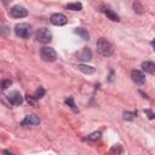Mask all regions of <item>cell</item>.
I'll return each instance as SVG.
<instances>
[{
  "instance_id": "6da1fadb",
  "label": "cell",
  "mask_w": 155,
  "mask_h": 155,
  "mask_svg": "<svg viewBox=\"0 0 155 155\" xmlns=\"http://www.w3.org/2000/svg\"><path fill=\"white\" fill-rule=\"evenodd\" d=\"M97 51H98L102 56L109 57V56L113 54L114 48H113L111 44H110L108 40H105L104 38H101V39L97 41Z\"/></svg>"
},
{
  "instance_id": "7a4b0ae2",
  "label": "cell",
  "mask_w": 155,
  "mask_h": 155,
  "mask_svg": "<svg viewBox=\"0 0 155 155\" xmlns=\"http://www.w3.org/2000/svg\"><path fill=\"white\" fill-rule=\"evenodd\" d=\"M15 33L17 36L22 38V39H28L31 35V27L27 23H19L16 24L15 27Z\"/></svg>"
},
{
  "instance_id": "3957f363",
  "label": "cell",
  "mask_w": 155,
  "mask_h": 155,
  "mask_svg": "<svg viewBox=\"0 0 155 155\" xmlns=\"http://www.w3.org/2000/svg\"><path fill=\"white\" fill-rule=\"evenodd\" d=\"M36 40L41 44H48L52 41V33L47 28H41L36 31Z\"/></svg>"
},
{
  "instance_id": "277c9868",
  "label": "cell",
  "mask_w": 155,
  "mask_h": 155,
  "mask_svg": "<svg viewBox=\"0 0 155 155\" xmlns=\"http://www.w3.org/2000/svg\"><path fill=\"white\" fill-rule=\"evenodd\" d=\"M40 56H41V58H42L44 61H46V62H53V61H56V58H57L56 51H54L53 48H51V47H42V48L40 50Z\"/></svg>"
},
{
  "instance_id": "5b68a950",
  "label": "cell",
  "mask_w": 155,
  "mask_h": 155,
  "mask_svg": "<svg viewBox=\"0 0 155 155\" xmlns=\"http://www.w3.org/2000/svg\"><path fill=\"white\" fill-rule=\"evenodd\" d=\"M10 15H11L13 18H23V17H27V16H28V11L25 10V7L19 6V5H16V6L11 7Z\"/></svg>"
},
{
  "instance_id": "8992f818",
  "label": "cell",
  "mask_w": 155,
  "mask_h": 155,
  "mask_svg": "<svg viewBox=\"0 0 155 155\" xmlns=\"http://www.w3.org/2000/svg\"><path fill=\"white\" fill-rule=\"evenodd\" d=\"M7 99H8V102H10L12 105H19V104H22V102H23V97H22V94H21L18 91H12V92H10L8 96H7Z\"/></svg>"
},
{
  "instance_id": "52a82bcc",
  "label": "cell",
  "mask_w": 155,
  "mask_h": 155,
  "mask_svg": "<svg viewBox=\"0 0 155 155\" xmlns=\"http://www.w3.org/2000/svg\"><path fill=\"white\" fill-rule=\"evenodd\" d=\"M50 21H51V23H52L53 25H64V24L68 22L67 17H65L63 13H53V15L51 16Z\"/></svg>"
},
{
  "instance_id": "ba28073f",
  "label": "cell",
  "mask_w": 155,
  "mask_h": 155,
  "mask_svg": "<svg viewBox=\"0 0 155 155\" xmlns=\"http://www.w3.org/2000/svg\"><path fill=\"white\" fill-rule=\"evenodd\" d=\"M131 78H132V80H133L136 84H138V85L145 84V75H144L140 70H132V71H131Z\"/></svg>"
},
{
  "instance_id": "9c48e42d",
  "label": "cell",
  "mask_w": 155,
  "mask_h": 155,
  "mask_svg": "<svg viewBox=\"0 0 155 155\" xmlns=\"http://www.w3.org/2000/svg\"><path fill=\"white\" fill-rule=\"evenodd\" d=\"M39 124H40V119L35 115H28L21 122L22 126H35V125H39Z\"/></svg>"
},
{
  "instance_id": "30bf717a",
  "label": "cell",
  "mask_w": 155,
  "mask_h": 155,
  "mask_svg": "<svg viewBox=\"0 0 155 155\" xmlns=\"http://www.w3.org/2000/svg\"><path fill=\"white\" fill-rule=\"evenodd\" d=\"M76 57L81 61H90L92 58V52L87 47H82L79 52H76Z\"/></svg>"
},
{
  "instance_id": "8fae6325",
  "label": "cell",
  "mask_w": 155,
  "mask_h": 155,
  "mask_svg": "<svg viewBox=\"0 0 155 155\" xmlns=\"http://www.w3.org/2000/svg\"><path fill=\"white\" fill-rule=\"evenodd\" d=\"M142 68H143L144 71L153 74L154 70H155V64H154L153 62H143V63H142Z\"/></svg>"
},
{
  "instance_id": "7c38bea8",
  "label": "cell",
  "mask_w": 155,
  "mask_h": 155,
  "mask_svg": "<svg viewBox=\"0 0 155 155\" xmlns=\"http://www.w3.org/2000/svg\"><path fill=\"white\" fill-rule=\"evenodd\" d=\"M78 68H79L80 71H82V73H85V74H93V73L96 71V69H94L93 67L86 65V64H79Z\"/></svg>"
},
{
  "instance_id": "4fadbf2b",
  "label": "cell",
  "mask_w": 155,
  "mask_h": 155,
  "mask_svg": "<svg viewBox=\"0 0 155 155\" xmlns=\"http://www.w3.org/2000/svg\"><path fill=\"white\" fill-rule=\"evenodd\" d=\"M75 33H76L78 35H80L84 40H90V34L87 33V30H85V29H82V28H76Z\"/></svg>"
},
{
  "instance_id": "5bb4252c",
  "label": "cell",
  "mask_w": 155,
  "mask_h": 155,
  "mask_svg": "<svg viewBox=\"0 0 155 155\" xmlns=\"http://www.w3.org/2000/svg\"><path fill=\"white\" fill-rule=\"evenodd\" d=\"M104 13L107 15V17H108L109 19H111V21H114V22H117V21H119V17H117V15H116L115 12H113L111 10H109V8H105Z\"/></svg>"
},
{
  "instance_id": "9a60e30c",
  "label": "cell",
  "mask_w": 155,
  "mask_h": 155,
  "mask_svg": "<svg viewBox=\"0 0 155 155\" xmlns=\"http://www.w3.org/2000/svg\"><path fill=\"white\" fill-rule=\"evenodd\" d=\"M65 104H68V107H70L73 111H75V113L79 111V109L76 108V105H75V103H74V98H73V97H68V98L65 99Z\"/></svg>"
},
{
  "instance_id": "2e32d148",
  "label": "cell",
  "mask_w": 155,
  "mask_h": 155,
  "mask_svg": "<svg viewBox=\"0 0 155 155\" xmlns=\"http://www.w3.org/2000/svg\"><path fill=\"white\" fill-rule=\"evenodd\" d=\"M67 8L73 10V11H80L82 8V5H81V2H73V4H68Z\"/></svg>"
},
{
  "instance_id": "e0dca14e",
  "label": "cell",
  "mask_w": 155,
  "mask_h": 155,
  "mask_svg": "<svg viewBox=\"0 0 155 155\" xmlns=\"http://www.w3.org/2000/svg\"><path fill=\"white\" fill-rule=\"evenodd\" d=\"M101 132H93V133H91V134H88L87 137H86V139L87 140H98L99 138H101Z\"/></svg>"
},
{
  "instance_id": "ac0fdd59",
  "label": "cell",
  "mask_w": 155,
  "mask_h": 155,
  "mask_svg": "<svg viewBox=\"0 0 155 155\" xmlns=\"http://www.w3.org/2000/svg\"><path fill=\"white\" fill-rule=\"evenodd\" d=\"M134 116H136V113H131V111H125V113H124V119H125V120L131 121V120H133Z\"/></svg>"
},
{
  "instance_id": "d6986e66",
  "label": "cell",
  "mask_w": 155,
  "mask_h": 155,
  "mask_svg": "<svg viewBox=\"0 0 155 155\" xmlns=\"http://www.w3.org/2000/svg\"><path fill=\"white\" fill-rule=\"evenodd\" d=\"M44 94H45V90H44L42 87H39V90L36 91V93H35L34 98H35V99H39V98L44 97Z\"/></svg>"
},
{
  "instance_id": "ffe728a7",
  "label": "cell",
  "mask_w": 155,
  "mask_h": 155,
  "mask_svg": "<svg viewBox=\"0 0 155 155\" xmlns=\"http://www.w3.org/2000/svg\"><path fill=\"white\" fill-rule=\"evenodd\" d=\"M10 85H11V81H10V80H5V81L1 82V88L5 90V88H7Z\"/></svg>"
},
{
  "instance_id": "44dd1931",
  "label": "cell",
  "mask_w": 155,
  "mask_h": 155,
  "mask_svg": "<svg viewBox=\"0 0 155 155\" xmlns=\"http://www.w3.org/2000/svg\"><path fill=\"white\" fill-rule=\"evenodd\" d=\"M144 111L148 114V117H149V119H154V113H153L150 109H147V110H144Z\"/></svg>"
},
{
  "instance_id": "7402d4cb",
  "label": "cell",
  "mask_w": 155,
  "mask_h": 155,
  "mask_svg": "<svg viewBox=\"0 0 155 155\" xmlns=\"http://www.w3.org/2000/svg\"><path fill=\"white\" fill-rule=\"evenodd\" d=\"M27 101H28L30 104H34V103H35V98H33V97H31V96H29V94L27 96Z\"/></svg>"
},
{
  "instance_id": "603a6c76",
  "label": "cell",
  "mask_w": 155,
  "mask_h": 155,
  "mask_svg": "<svg viewBox=\"0 0 155 155\" xmlns=\"http://www.w3.org/2000/svg\"><path fill=\"white\" fill-rule=\"evenodd\" d=\"M117 148H119V149H121V148H120V145H117ZM111 150H116V149H115V147H114ZM120 153H121V150H117V151H116V155H117V154H120Z\"/></svg>"
},
{
  "instance_id": "cb8c5ba5",
  "label": "cell",
  "mask_w": 155,
  "mask_h": 155,
  "mask_svg": "<svg viewBox=\"0 0 155 155\" xmlns=\"http://www.w3.org/2000/svg\"><path fill=\"white\" fill-rule=\"evenodd\" d=\"M2 153H4V154H5V155H13V154H12V153H10V151H8V150H4V151H2Z\"/></svg>"
}]
</instances>
